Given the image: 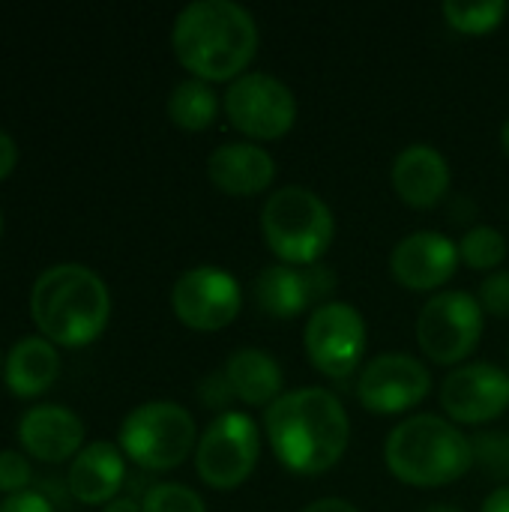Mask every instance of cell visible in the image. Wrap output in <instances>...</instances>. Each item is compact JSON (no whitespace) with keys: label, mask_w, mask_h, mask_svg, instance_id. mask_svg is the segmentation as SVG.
<instances>
[{"label":"cell","mask_w":509,"mask_h":512,"mask_svg":"<svg viewBox=\"0 0 509 512\" xmlns=\"http://www.w3.org/2000/svg\"><path fill=\"white\" fill-rule=\"evenodd\" d=\"M267 441L276 459L303 477H315L339 465L348 447L351 420L339 396L324 387H300L282 393L264 414Z\"/></svg>","instance_id":"6da1fadb"},{"label":"cell","mask_w":509,"mask_h":512,"mask_svg":"<svg viewBox=\"0 0 509 512\" xmlns=\"http://www.w3.org/2000/svg\"><path fill=\"white\" fill-rule=\"evenodd\" d=\"M177 60L201 81H234L252 63L258 24L234 0H192L171 27Z\"/></svg>","instance_id":"7a4b0ae2"},{"label":"cell","mask_w":509,"mask_h":512,"mask_svg":"<svg viewBox=\"0 0 509 512\" xmlns=\"http://www.w3.org/2000/svg\"><path fill=\"white\" fill-rule=\"evenodd\" d=\"M30 318L54 345H90L102 336L111 318L108 285L84 264H51L33 282Z\"/></svg>","instance_id":"3957f363"},{"label":"cell","mask_w":509,"mask_h":512,"mask_svg":"<svg viewBox=\"0 0 509 512\" xmlns=\"http://www.w3.org/2000/svg\"><path fill=\"white\" fill-rule=\"evenodd\" d=\"M384 459L396 480L435 489L465 477L474 465V450L456 423L435 414H414L390 432Z\"/></svg>","instance_id":"277c9868"},{"label":"cell","mask_w":509,"mask_h":512,"mask_svg":"<svg viewBox=\"0 0 509 512\" xmlns=\"http://www.w3.org/2000/svg\"><path fill=\"white\" fill-rule=\"evenodd\" d=\"M261 234L282 264L312 267L330 249L336 219L318 192L306 186H282L261 207Z\"/></svg>","instance_id":"5b68a950"},{"label":"cell","mask_w":509,"mask_h":512,"mask_svg":"<svg viewBox=\"0 0 509 512\" xmlns=\"http://www.w3.org/2000/svg\"><path fill=\"white\" fill-rule=\"evenodd\" d=\"M195 417L177 402H144L120 423V450L144 471H171L183 465L195 444Z\"/></svg>","instance_id":"8992f818"},{"label":"cell","mask_w":509,"mask_h":512,"mask_svg":"<svg viewBox=\"0 0 509 512\" xmlns=\"http://www.w3.org/2000/svg\"><path fill=\"white\" fill-rule=\"evenodd\" d=\"M261 432L249 414L225 411L198 438L195 468L210 489H237L258 465Z\"/></svg>","instance_id":"52a82bcc"},{"label":"cell","mask_w":509,"mask_h":512,"mask_svg":"<svg viewBox=\"0 0 509 512\" xmlns=\"http://www.w3.org/2000/svg\"><path fill=\"white\" fill-rule=\"evenodd\" d=\"M483 336V306L468 291L435 294L417 318V342L423 354L441 366H453L474 354Z\"/></svg>","instance_id":"ba28073f"},{"label":"cell","mask_w":509,"mask_h":512,"mask_svg":"<svg viewBox=\"0 0 509 512\" xmlns=\"http://www.w3.org/2000/svg\"><path fill=\"white\" fill-rule=\"evenodd\" d=\"M303 345L309 354V363L327 375V378H348L366 351V321L357 312V306L330 300L312 309L306 330H303Z\"/></svg>","instance_id":"9c48e42d"},{"label":"cell","mask_w":509,"mask_h":512,"mask_svg":"<svg viewBox=\"0 0 509 512\" xmlns=\"http://www.w3.org/2000/svg\"><path fill=\"white\" fill-rule=\"evenodd\" d=\"M225 111L249 138H282L297 120V99L282 78L243 72L225 90Z\"/></svg>","instance_id":"30bf717a"},{"label":"cell","mask_w":509,"mask_h":512,"mask_svg":"<svg viewBox=\"0 0 509 512\" xmlns=\"http://www.w3.org/2000/svg\"><path fill=\"white\" fill-rule=\"evenodd\" d=\"M240 282L213 264L186 270L171 288L174 315L192 330H222L240 312Z\"/></svg>","instance_id":"8fae6325"},{"label":"cell","mask_w":509,"mask_h":512,"mask_svg":"<svg viewBox=\"0 0 509 512\" xmlns=\"http://www.w3.org/2000/svg\"><path fill=\"white\" fill-rule=\"evenodd\" d=\"M432 390L429 369L411 354H381L363 366L357 399L372 414H402L420 405Z\"/></svg>","instance_id":"7c38bea8"},{"label":"cell","mask_w":509,"mask_h":512,"mask_svg":"<svg viewBox=\"0 0 509 512\" xmlns=\"http://www.w3.org/2000/svg\"><path fill=\"white\" fill-rule=\"evenodd\" d=\"M441 408L456 423H489L509 408V375L495 363H465L444 378Z\"/></svg>","instance_id":"4fadbf2b"},{"label":"cell","mask_w":509,"mask_h":512,"mask_svg":"<svg viewBox=\"0 0 509 512\" xmlns=\"http://www.w3.org/2000/svg\"><path fill=\"white\" fill-rule=\"evenodd\" d=\"M336 288V276L321 267H291V264H273L264 267L255 279V303L270 318H297L309 306H321L324 297H330Z\"/></svg>","instance_id":"5bb4252c"},{"label":"cell","mask_w":509,"mask_h":512,"mask_svg":"<svg viewBox=\"0 0 509 512\" xmlns=\"http://www.w3.org/2000/svg\"><path fill=\"white\" fill-rule=\"evenodd\" d=\"M459 246L441 231H414L402 237L390 255L393 276L411 291H435L453 279Z\"/></svg>","instance_id":"9a60e30c"},{"label":"cell","mask_w":509,"mask_h":512,"mask_svg":"<svg viewBox=\"0 0 509 512\" xmlns=\"http://www.w3.org/2000/svg\"><path fill=\"white\" fill-rule=\"evenodd\" d=\"M18 441L33 459L57 465L84 450V423L66 405H33L18 420Z\"/></svg>","instance_id":"2e32d148"},{"label":"cell","mask_w":509,"mask_h":512,"mask_svg":"<svg viewBox=\"0 0 509 512\" xmlns=\"http://www.w3.org/2000/svg\"><path fill=\"white\" fill-rule=\"evenodd\" d=\"M210 183L225 195H258L276 177L273 156L246 141H225L207 156Z\"/></svg>","instance_id":"e0dca14e"},{"label":"cell","mask_w":509,"mask_h":512,"mask_svg":"<svg viewBox=\"0 0 509 512\" xmlns=\"http://www.w3.org/2000/svg\"><path fill=\"white\" fill-rule=\"evenodd\" d=\"M126 483L123 450L111 441L87 444L69 465L66 489L81 504H111Z\"/></svg>","instance_id":"ac0fdd59"},{"label":"cell","mask_w":509,"mask_h":512,"mask_svg":"<svg viewBox=\"0 0 509 512\" xmlns=\"http://www.w3.org/2000/svg\"><path fill=\"white\" fill-rule=\"evenodd\" d=\"M393 189L411 207H435L450 189V165L432 144H408L393 162Z\"/></svg>","instance_id":"d6986e66"},{"label":"cell","mask_w":509,"mask_h":512,"mask_svg":"<svg viewBox=\"0 0 509 512\" xmlns=\"http://www.w3.org/2000/svg\"><path fill=\"white\" fill-rule=\"evenodd\" d=\"M60 375V354L57 345L45 336H24L18 339L6 360H3V381L6 390L18 399H33L45 393Z\"/></svg>","instance_id":"ffe728a7"},{"label":"cell","mask_w":509,"mask_h":512,"mask_svg":"<svg viewBox=\"0 0 509 512\" xmlns=\"http://www.w3.org/2000/svg\"><path fill=\"white\" fill-rule=\"evenodd\" d=\"M225 378L231 384L234 399H243L252 408H270L285 387L282 366L273 354L261 348H240L225 363Z\"/></svg>","instance_id":"44dd1931"},{"label":"cell","mask_w":509,"mask_h":512,"mask_svg":"<svg viewBox=\"0 0 509 512\" xmlns=\"http://www.w3.org/2000/svg\"><path fill=\"white\" fill-rule=\"evenodd\" d=\"M216 111H219V96L210 87V81L183 78L168 93V117L180 129L201 132V129H207L216 120Z\"/></svg>","instance_id":"7402d4cb"},{"label":"cell","mask_w":509,"mask_h":512,"mask_svg":"<svg viewBox=\"0 0 509 512\" xmlns=\"http://www.w3.org/2000/svg\"><path fill=\"white\" fill-rule=\"evenodd\" d=\"M507 15V3L504 0H447L444 3V18L453 30L462 33H492Z\"/></svg>","instance_id":"603a6c76"},{"label":"cell","mask_w":509,"mask_h":512,"mask_svg":"<svg viewBox=\"0 0 509 512\" xmlns=\"http://www.w3.org/2000/svg\"><path fill=\"white\" fill-rule=\"evenodd\" d=\"M459 258L474 270H492L507 258V237L492 225H477L459 240Z\"/></svg>","instance_id":"cb8c5ba5"},{"label":"cell","mask_w":509,"mask_h":512,"mask_svg":"<svg viewBox=\"0 0 509 512\" xmlns=\"http://www.w3.org/2000/svg\"><path fill=\"white\" fill-rule=\"evenodd\" d=\"M144 512H207L204 498L183 483H156L141 498Z\"/></svg>","instance_id":"d4e9b609"},{"label":"cell","mask_w":509,"mask_h":512,"mask_svg":"<svg viewBox=\"0 0 509 512\" xmlns=\"http://www.w3.org/2000/svg\"><path fill=\"white\" fill-rule=\"evenodd\" d=\"M474 465H480L492 480H509V432L492 429L471 438Z\"/></svg>","instance_id":"484cf974"},{"label":"cell","mask_w":509,"mask_h":512,"mask_svg":"<svg viewBox=\"0 0 509 512\" xmlns=\"http://www.w3.org/2000/svg\"><path fill=\"white\" fill-rule=\"evenodd\" d=\"M33 480V465L18 450H0V495H18L27 492Z\"/></svg>","instance_id":"4316f807"},{"label":"cell","mask_w":509,"mask_h":512,"mask_svg":"<svg viewBox=\"0 0 509 512\" xmlns=\"http://www.w3.org/2000/svg\"><path fill=\"white\" fill-rule=\"evenodd\" d=\"M480 306L495 318H509V270H495L480 285Z\"/></svg>","instance_id":"83f0119b"},{"label":"cell","mask_w":509,"mask_h":512,"mask_svg":"<svg viewBox=\"0 0 509 512\" xmlns=\"http://www.w3.org/2000/svg\"><path fill=\"white\" fill-rule=\"evenodd\" d=\"M198 396H201V402H204L207 408H225L228 402H234V393H231V384H228L225 372L210 375V378L201 384Z\"/></svg>","instance_id":"f1b7e54d"},{"label":"cell","mask_w":509,"mask_h":512,"mask_svg":"<svg viewBox=\"0 0 509 512\" xmlns=\"http://www.w3.org/2000/svg\"><path fill=\"white\" fill-rule=\"evenodd\" d=\"M0 512H54L42 492H18L0 501Z\"/></svg>","instance_id":"f546056e"},{"label":"cell","mask_w":509,"mask_h":512,"mask_svg":"<svg viewBox=\"0 0 509 512\" xmlns=\"http://www.w3.org/2000/svg\"><path fill=\"white\" fill-rule=\"evenodd\" d=\"M15 165H18V144L6 129H0V180L12 174Z\"/></svg>","instance_id":"4dcf8cb0"},{"label":"cell","mask_w":509,"mask_h":512,"mask_svg":"<svg viewBox=\"0 0 509 512\" xmlns=\"http://www.w3.org/2000/svg\"><path fill=\"white\" fill-rule=\"evenodd\" d=\"M300 512H360L351 501H345V498H321V501H315V504H309L306 510Z\"/></svg>","instance_id":"1f68e13d"},{"label":"cell","mask_w":509,"mask_h":512,"mask_svg":"<svg viewBox=\"0 0 509 512\" xmlns=\"http://www.w3.org/2000/svg\"><path fill=\"white\" fill-rule=\"evenodd\" d=\"M483 512H509V483L495 489L486 501H483Z\"/></svg>","instance_id":"d6a6232c"},{"label":"cell","mask_w":509,"mask_h":512,"mask_svg":"<svg viewBox=\"0 0 509 512\" xmlns=\"http://www.w3.org/2000/svg\"><path fill=\"white\" fill-rule=\"evenodd\" d=\"M102 512H144V510H141V504H138L135 498H120V495H117L111 504H105V507H102Z\"/></svg>","instance_id":"836d02e7"},{"label":"cell","mask_w":509,"mask_h":512,"mask_svg":"<svg viewBox=\"0 0 509 512\" xmlns=\"http://www.w3.org/2000/svg\"><path fill=\"white\" fill-rule=\"evenodd\" d=\"M501 144H504V150H507L509 156V117L504 120V126H501Z\"/></svg>","instance_id":"e575fe53"},{"label":"cell","mask_w":509,"mask_h":512,"mask_svg":"<svg viewBox=\"0 0 509 512\" xmlns=\"http://www.w3.org/2000/svg\"><path fill=\"white\" fill-rule=\"evenodd\" d=\"M426 512H465V510H459V507H450V504H438V507H429Z\"/></svg>","instance_id":"d590c367"},{"label":"cell","mask_w":509,"mask_h":512,"mask_svg":"<svg viewBox=\"0 0 509 512\" xmlns=\"http://www.w3.org/2000/svg\"><path fill=\"white\" fill-rule=\"evenodd\" d=\"M0 234H3V213H0Z\"/></svg>","instance_id":"8d00e7d4"},{"label":"cell","mask_w":509,"mask_h":512,"mask_svg":"<svg viewBox=\"0 0 509 512\" xmlns=\"http://www.w3.org/2000/svg\"><path fill=\"white\" fill-rule=\"evenodd\" d=\"M0 366H3V357H0Z\"/></svg>","instance_id":"74e56055"}]
</instances>
